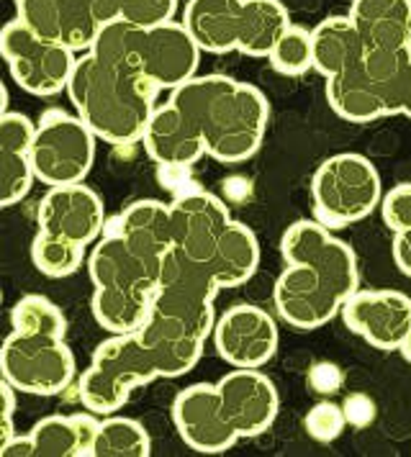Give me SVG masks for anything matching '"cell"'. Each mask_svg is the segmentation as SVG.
Returning <instances> with one entry per match:
<instances>
[{
	"instance_id": "6da1fadb",
	"label": "cell",
	"mask_w": 411,
	"mask_h": 457,
	"mask_svg": "<svg viewBox=\"0 0 411 457\" xmlns=\"http://www.w3.org/2000/svg\"><path fill=\"white\" fill-rule=\"evenodd\" d=\"M281 254L286 270L278 275L273 303L278 316L296 329L329 324L360 286L357 257L348 242L316 219H301L283 231Z\"/></svg>"
},
{
	"instance_id": "7a4b0ae2",
	"label": "cell",
	"mask_w": 411,
	"mask_h": 457,
	"mask_svg": "<svg viewBox=\"0 0 411 457\" xmlns=\"http://www.w3.org/2000/svg\"><path fill=\"white\" fill-rule=\"evenodd\" d=\"M201 126L206 152L222 165H239L257 154L270 121V104L260 87L226 75H196L170 96Z\"/></svg>"
},
{
	"instance_id": "3957f363",
	"label": "cell",
	"mask_w": 411,
	"mask_h": 457,
	"mask_svg": "<svg viewBox=\"0 0 411 457\" xmlns=\"http://www.w3.org/2000/svg\"><path fill=\"white\" fill-rule=\"evenodd\" d=\"M160 85L144 72L116 70L93 52H82L75 62L67 96L78 116L105 145L129 146L142 142L147 124L157 108Z\"/></svg>"
},
{
	"instance_id": "277c9868",
	"label": "cell",
	"mask_w": 411,
	"mask_h": 457,
	"mask_svg": "<svg viewBox=\"0 0 411 457\" xmlns=\"http://www.w3.org/2000/svg\"><path fill=\"white\" fill-rule=\"evenodd\" d=\"M93 280V316L105 332H139L152 312L160 265L134 252L122 234L105 231L88 257Z\"/></svg>"
},
{
	"instance_id": "5b68a950",
	"label": "cell",
	"mask_w": 411,
	"mask_h": 457,
	"mask_svg": "<svg viewBox=\"0 0 411 457\" xmlns=\"http://www.w3.org/2000/svg\"><path fill=\"white\" fill-rule=\"evenodd\" d=\"M163 378L149 347L137 332L113 334L90 357V368L80 378V401L98 416L116 414L134 388Z\"/></svg>"
},
{
	"instance_id": "8992f818",
	"label": "cell",
	"mask_w": 411,
	"mask_h": 457,
	"mask_svg": "<svg viewBox=\"0 0 411 457\" xmlns=\"http://www.w3.org/2000/svg\"><path fill=\"white\" fill-rule=\"evenodd\" d=\"M314 219L327 228H342L368 219L383 201L378 167L365 154L340 152L316 167L311 178Z\"/></svg>"
},
{
	"instance_id": "52a82bcc",
	"label": "cell",
	"mask_w": 411,
	"mask_h": 457,
	"mask_svg": "<svg viewBox=\"0 0 411 457\" xmlns=\"http://www.w3.org/2000/svg\"><path fill=\"white\" fill-rule=\"evenodd\" d=\"M98 137L80 116H70L52 108L37 124V137L31 146L37 180L46 187L82 183L96 162Z\"/></svg>"
},
{
	"instance_id": "ba28073f",
	"label": "cell",
	"mask_w": 411,
	"mask_h": 457,
	"mask_svg": "<svg viewBox=\"0 0 411 457\" xmlns=\"http://www.w3.org/2000/svg\"><path fill=\"white\" fill-rule=\"evenodd\" d=\"M0 49L16 85L39 98H52L67 90L78 62L70 46L39 37L19 16L3 26Z\"/></svg>"
},
{
	"instance_id": "9c48e42d",
	"label": "cell",
	"mask_w": 411,
	"mask_h": 457,
	"mask_svg": "<svg viewBox=\"0 0 411 457\" xmlns=\"http://www.w3.org/2000/svg\"><path fill=\"white\" fill-rule=\"evenodd\" d=\"M0 373L19 394L57 395L75 378V354L64 337L11 332L0 350Z\"/></svg>"
},
{
	"instance_id": "30bf717a",
	"label": "cell",
	"mask_w": 411,
	"mask_h": 457,
	"mask_svg": "<svg viewBox=\"0 0 411 457\" xmlns=\"http://www.w3.org/2000/svg\"><path fill=\"white\" fill-rule=\"evenodd\" d=\"M172 421L185 445L204 455L231 450L239 435L224 414L216 383H193L172 401Z\"/></svg>"
},
{
	"instance_id": "8fae6325",
	"label": "cell",
	"mask_w": 411,
	"mask_h": 457,
	"mask_svg": "<svg viewBox=\"0 0 411 457\" xmlns=\"http://www.w3.org/2000/svg\"><path fill=\"white\" fill-rule=\"evenodd\" d=\"M349 332L363 337L370 347L398 350L411 334V298L401 291H357L342 306Z\"/></svg>"
},
{
	"instance_id": "7c38bea8",
	"label": "cell",
	"mask_w": 411,
	"mask_h": 457,
	"mask_svg": "<svg viewBox=\"0 0 411 457\" xmlns=\"http://www.w3.org/2000/svg\"><path fill=\"white\" fill-rule=\"evenodd\" d=\"M278 327L273 316L260 309L239 303L216 319L214 345L216 353L231 368H263L278 350Z\"/></svg>"
},
{
	"instance_id": "4fadbf2b",
	"label": "cell",
	"mask_w": 411,
	"mask_h": 457,
	"mask_svg": "<svg viewBox=\"0 0 411 457\" xmlns=\"http://www.w3.org/2000/svg\"><path fill=\"white\" fill-rule=\"evenodd\" d=\"M39 231L57 234L78 245H96L105 234L103 198L85 183L55 186L39 204Z\"/></svg>"
},
{
	"instance_id": "5bb4252c",
	"label": "cell",
	"mask_w": 411,
	"mask_h": 457,
	"mask_svg": "<svg viewBox=\"0 0 411 457\" xmlns=\"http://www.w3.org/2000/svg\"><path fill=\"white\" fill-rule=\"evenodd\" d=\"M216 391L239 439L267 432L281 409L278 391L273 380L260 373V368H234L216 383Z\"/></svg>"
},
{
	"instance_id": "9a60e30c",
	"label": "cell",
	"mask_w": 411,
	"mask_h": 457,
	"mask_svg": "<svg viewBox=\"0 0 411 457\" xmlns=\"http://www.w3.org/2000/svg\"><path fill=\"white\" fill-rule=\"evenodd\" d=\"M170 221H172V247L196 260H208L231 224V216L222 198L196 187L180 193L170 204Z\"/></svg>"
},
{
	"instance_id": "2e32d148",
	"label": "cell",
	"mask_w": 411,
	"mask_h": 457,
	"mask_svg": "<svg viewBox=\"0 0 411 457\" xmlns=\"http://www.w3.org/2000/svg\"><path fill=\"white\" fill-rule=\"evenodd\" d=\"M327 101L331 111L349 124H370L401 113L398 85L373 80L363 62L327 78Z\"/></svg>"
},
{
	"instance_id": "e0dca14e",
	"label": "cell",
	"mask_w": 411,
	"mask_h": 457,
	"mask_svg": "<svg viewBox=\"0 0 411 457\" xmlns=\"http://www.w3.org/2000/svg\"><path fill=\"white\" fill-rule=\"evenodd\" d=\"M204 49L190 37L183 21H167L147 29L144 37V75L163 90H175L196 78Z\"/></svg>"
},
{
	"instance_id": "ac0fdd59",
	"label": "cell",
	"mask_w": 411,
	"mask_h": 457,
	"mask_svg": "<svg viewBox=\"0 0 411 457\" xmlns=\"http://www.w3.org/2000/svg\"><path fill=\"white\" fill-rule=\"evenodd\" d=\"M137 334L149 347L163 378H180V375L190 373L198 365V360L204 354L206 339H208L190 321H185L175 313L160 312L155 306H152L144 327Z\"/></svg>"
},
{
	"instance_id": "d6986e66",
	"label": "cell",
	"mask_w": 411,
	"mask_h": 457,
	"mask_svg": "<svg viewBox=\"0 0 411 457\" xmlns=\"http://www.w3.org/2000/svg\"><path fill=\"white\" fill-rule=\"evenodd\" d=\"M142 145L160 167H190L201 157H208L201 126L172 101L155 108Z\"/></svg>"
},
{
	"instance_id": "ffe728a7",
	"label": "cell",
	"mask_w": 411,
	"mask_h": 457,
	"mask_svg": "<svg viewBox=\"0 0 411 457\" xmlns=\"http://www.w3.org/2000/svg\"><path fill=\"white\" fill-rule=\"evenodd\" d=\"M34 137L37 124L23 113H0V206H16L34 187Z\"/></svg>"
},
{
	"instance_id": "44dd1931",
	"label": "cell",
	"mask_w": 411,
	"mask_h": 457,
	"mask_svg": "<svg viewBox=\"0 0 411 457\" xmlns=\"http://www.w3.org/2000/svg\"><path fill=\"white\" fill-rule=\"evenodd\" d=\"M245 0H188L185 29L206 54H226L239 49Z\"/></svg>"
},
{
	"instance_id": "7402d4cb",
	"label": "cell",
	"mask_w": 411,
	"mask_h": 457,
	"mask_svg": "<svg viewBox=\"0 0 411 457\" xmlns=\"http://www.w3.org/2000/svg\"><path fill=\"white\" fill-rule=\"evenodd\" d=\"M108 231V228H105ZM122 234L126 245L134 252H139L149 262L163 260V254L172 247V221H170V204L163 201H137L126 206L116 216L113 228Z\"/></svg>"
},
{
	"instance_id": "603a6c76",
	"label": "cell",
	"mask_w": 411,
	"mask_h": 457,
	"mask_svg": "<svg viewBox=\"0 0 411 457\" xmlns=\"http://www.w3.org/2000/svg\"><path fill=\"white\" fill-rule=\"evenodd\" d=\"M98 414H55L31 427L34 457H90L98 436Z\"/></svg>"
},
{
	"instance_id": "cb8c5ba5",
	"label": "cell",
	"mask_w": 411,
	"mask_h": 457,
	"mask_svg": "<svg viewBox=\"0 0 411 457\" xmlns=\"http://www.w3.org/2000/svg\"><path fill=\"white\" fill-rule=\"evenodd\" d=\"M349 19L368 49L411 46V0H352Z\"/></svg>"
},
{
	"instance_id": "d4e9b609",
	"label": "cell",
	"mask_w": 411,
	"mask_h": 457,
	"mask_svg": "<svg viewBox=\"0 0 411 457\" xmlns=\"http://www.w3.org/2000/svg\"><path fill=\"white\" fill-rule=\"evenodd\" d=\"M314 42V70L324 78H334L349 67L363 62L365 42L349 16H331L311 29Z\"/></svg>"
},
{
	"instance_id": "484cf974",
	"label": "cell",
	"mask_w": 411,
	"mask_h": 457,
	"mask_svg": "<svg viewBox=\"0 0 411 457\" xmlns=\"http://www.w3.org/2000/svg\"><path fill=\"white\" fill-rule=\"evenodd\" d=\"M208 262H211V270L222 288L245 286L260 265V242H257L255 231L247 224L231 221L224 237L219 239L214 254L208 257Z\"/></svg>"
},
{
	"instance_id": "4316f807",
	"label": "cell",
	"mask_w": 411,
	"mask_h": 457,
	"mask_svg": "<svg viewBox=\"0 0 411 457\" xmlns=\"http://www.w3.org/2000/svg\"><path fill=\"white\" fill-rule=\"evenodd\" d=\"M290 26L288 8L281 0H245V16H242V34L239 49L247 57L263 60L273 52L278 39Z\"/></svg>"
},
{
	"instance_id": "83f0119b",
	"label": "cell",
	"mask_w": 411,
	"mask_h": 457,
	"mask_svg": "<svg viewBox=\"0 0 411 457\" xmlns=\"http://www.w3.org/2000/svg\"><path fill=\"white\" fill-rule=\"evenodd\" d=\"M144 37L147 29L134 26L126 19H113L105 21L96 37V42L90 46V52L101 60V62L111 64L116 70H129V72H144Z\"/></svg>"
},
{
	"instance_id": "f1b7e54d",
	"label": "cell",
	"mask_w": 411,
	"mask_h": 457,
	"mask_svg": "<svg viewBox=\"0 0 411 457\" xmlns=\"http://www.w3.org/2000/svg\"><path fill=\"white\" fill-rule=\"evenodd\" d=\"M152 453V439L142 421L129 416H105L90 457H147Z\"/></svg>"
},
{
	"instance_id": "f546056e",
	"label": "cell",
	"mask_w": 411,
	"mask_h": 457,
	"mask_svg": "<svg viewBox=\"0 0 411 457\" xmlns=\"http://www.w3.org/2000/svg\"><path fill=\"white\" fill-rule=\"evenodd\" d=\"M85 250H88L85 245H78L72 239L37 231L31 242V260H34V268L46 278H70L82 268Z\"/></svg>"
},
{
	"instance_id": "4dcf8cb0",
	"label": "cell",
	"mask_w": 411,
	"mask_h": 457,
	"mask_svg": "<svg viewBox=\"0 0 411 457\" xmlns=\"http://www.w3.org/2000/svg\"><path fill=\"white\" fill-rule=\"evenodd\" d=\"M11 327L13 332L31 334V337H64L67 321L62 312L44 295H23L11 309Z\"/></svg>"
},
{
	"instance_id": "1f68e13d",
	"label": "cell",
	"mask_w": 411,
	"mask_h": 457,
	"mask_svg": "<svg viewBox=\"0 0 411 457\" xmlns=\"http://www.w3.org/2000/svg\"><path fill=\"white\" fill-rule=\"evenodd\" d=\"M267 62L275 72L296 78L304 75L306 70L314 67V42H311V31L304 26L290 23L286 29V34L278 39V44L273 46V52L267 54Z\"/></svg>"
},
{
	"instance_id": "d6a6232c",
	"label": "cell",
	"mask_w": 411,
	"mask_h": 457,
	"mask_svg": "<svg viewBox=\"0 0 411 457\" xmlns=\"http://www.w3.org/2000/svg\"><path fill=\"white\" fill-rule=\"evenodd\" d=\"M411 62V46H378L365 49L363 67L373 80L383 85H398Z\"/></svg>"
},
{
	"instance_id": "836d02e7",
	"label": "cell",
	"mask_w": 411,
	"mask_h": 457,
	"mask_svg": "<svg viewBox=\"0 0 411 457\" xmlns=\"http://www.w3.org/2000/svg\"><path fill=\"white\" fill-rule=\"evenodd\" d=\"M304 424H306L308 435L316 442H334L349 427L345 409L331 401H319L314 409H308Z\"/></svg>"
},
{
	"instance_id": "e575fe53",
	"label": "cell",
	"mask_w": 411,
	"mask_h": 457,
	"mask_svg": "<svg viewBox=\"0 0 411 457\" xmlns=\"http://www.w3.org/2000/svg\"><path fill=\"white\" fill-rule=\"evenodd\" d=\"M178 0H123L122 19L142 29H155L167 21H175Z\"/></svg>"
},
{
	"instance_id": "d590c367",
	"label": "cell",
	"mask_w": 411,
	"mask_h": 457,
	"mask_svg": "<svg viewBox=\"0 0 411 457\" xmlns=\"http://www.w3.org/2000/svg\"><path fill=\"white\" fill-rule=\"evenodd\" d=\"M381 211H383V221L386 227L398 234V231H409L411 228V183H401V186L390 187L389 193L381 201Z\"/></svg>"
},
{
	"instance_id": "8d00e7d4",
	"label": "cell",
	"mask_w": 411,
	"mask_h": 457,
	"mask_svg": "<svg viewBox=\"0 0 411 457\" xmlns=\"http://www.w3.org/2000/svg\"><path fill=\"white\" fill-rule=\"evenodd\" d=\"M342 380H345V375H342V370L337 365H331V362H319L308 373V383L314 386V391H319V394L324 395L337 394L342 388Z\"/></svg>"
},
{
	"instance_id": "74e56055",
	"label": "cell",
	"mask_w": 411,
	"mask_h": 457,
	"mask_svg": "<svg viewBox=\"0 0 411 457\" xmlns=\"http://www.w3.org/2000/svg\"><path fill=\"white\" fill-rule=\"evenodd\" d=\"M349 427H368L375 419V403L365 394H349L342 403Z\"/></svg>"
},
{
	"instance_id": "f35d334b",
	"label": "cell",
	"mask_w": 411,
	"mask_h": 457,
	"mask_svg": "<svg viewBox=\"0 0 411 457\" xmlns=\"http://www.w3.org/2000/svg\"><path fill=\"white\" fill-rule=\"evenodd\" d=\"M0 394H3V414H0V445H5L8 439H13L16 432H13V414H16V388L3 380L0 383Z\"/></svg>"
},
{
	"instance_id": "ab89813d",
	"label": "cell",
	"mask_w": 411,
	"mask_h": 457,
	"mask_svg": "<svg viewBox=\"0 0 411 457\" xmlns=\"http://www.w3.org/2000/svg\"><path fill=\"white\" fill-rule=\"evenodd\" d=\"M390 250H393V262H396V268L404 272L407 278H411V228L409 231L393 234Z\"/></svg>"
},
{
	"instance_id": "60d3db41",
	"label": "cell",
	"mask_w": 411,
	"mask_h": 457,
	"mask_svg": "<svg viewBox=\"0 0 411 457\" xmlns=\"http://www.w3.org/2000/svg\"><path fill=\"white\" fill-rule=\"evenodd\" d=\"M0 455L34 457V442H31V435H16L13 439H8L5 445H0Z\"/></svg>"
},
{
	"instance_id": "b9f144b4",
	"label": "cell",
	"mask_w": 411,
	"mask_h": 457,
	"mask_svg": "<svg viewBox=\"0 0 411 457\" xmlns=\"http://www.w3.org/2000/svg\"><path fill=\"white\" fill-rule=\"evenodd\" d=\"M93 3H96V13H98L101 23L113 21V19L122 16L123 0H93Z\"/></svg>"
},
{
	"instance_id": "7bdbcfd3",
	"label": "cell",
	"mask_w": 411,
	"mask_h": 457,
	"mask_svg": "<svg viewBox=\"0 0 411 457\" xmlns=\"http://www.w3.org/2000/svg\"><path fill=\"white\" fill-rule=\"evenodd\" d=\"M398 93H401V113L411 119V62L398 83Z\"/></svg>"
},
{
	"instance_id": "ee69618b",
	"label": "cell",
	"mask_w": 411,
	"mask_h": 457,
	"mask_svg": "<svg viewBox=\"0 0 411 457\" xmlns=\"http://www.w3.org/2000/svg\"><path fill=\"white\" fill-rule=\"evenodd\" d=\"M401 354H404V357H407V360H409V362H411V334H409V337H407L404 347H401Z\"/></svg>"
}]
</instances>
